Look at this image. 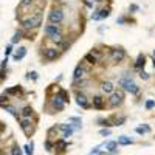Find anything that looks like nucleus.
<instances>
[{"mask_svg": "<svg viewBox=\"0 0 155 155\" xmlns=\"http://www.w3.org/2000/svg\"><path fill=\"white\" fill-rule=\"evenodd\" d=\"M118 85L124 90V92L130 93V95H138V93H140V87H138V84L134 81V78H132L130 74H127V73L123 74V76L119 78Z\"/></svg>", "mask_w": 155, "mask_h": 155, "instance_id": "f257e3e1", "label": "nucleus"}, {"mask_svg": "<svg viewBox=\"0 0 155 155\" xmlns=\"http://www.w3.org/2000/svg\"><path fill=\"white\" fill-rule=\"evenodd\" d=\"M42 17H44V14L40 13V11H37L34 16H28V17L22 19V20H20L22 28H23V30L37 28V26H40V23H42Z\"/></svg>", "mask_w": 155, "mask_h": 155, "instance_id": "f03ea898", "label": "nucleus"}, {"mask_svg": "<svg viewBox=\"0 0 155 155\" xmlns=\"http://www.w3.org/2000/svg\"><path fill=\"white\" fill-rule=\"evenodd\" d=\"M65 20V13H64L62 8H59V6H54V8L50 9V13H48V23H62V22Z\"/></svg>", "mask_w": 155, "mask_h": 155, "instance_id": "7ed1b4c3", "label": "nucleus"}, {"mask_svg": "<svg viewBox=\"0 0 155 155\" xmlns=\"http://www.w3.org/2000/svg\"><path fill=\"white\" fill-rule=\"evenodd\" d=\"M124 98H126V93H124L123 89L118 90V92L115 90V92L110 95V98H109V107L116 109L118 105H121V104L124 103Z\"/></svg>", "mask_w": 155, "mask_h": 155, "instance_id": "20e7f679", "label": "nucleus"}, {"mask_svg": "<svg viewBox=\"0 0 155 155\" xmlns=\"http://www.w3.org/2000/svg\"><path fill=\"white\" fill-rule=\"evenodd\" d=\"M44 33L48 36V39L53 36H56V34H64V28H62V25H59V23H47L44 26Z\"/></svg>", "mask_w": 155, "mask_h": 155, "instance_id": "39448f33", "label": "nucleus"}, {"mask_svg": "<svg viewBox=\"0 0 155 155\" xmlns=\"http://www.w3.org/2000/svg\"><path fill=\"white\" fill-rule=\"evenodd\" d=\"M89 71H90V68L87 67V64H84V62L78 64L76 68H74V71H73V81H79V79H84V78L87 76V74H89Z\"/></svg>", "mask_w": 155, "mask_h": 155, "instance_id": "423d86ee", "label": "nucleus"}, {"mask_svg": "<svg viewBox=\"0 0 155 155\" xmlns=\"http://www.w3.org/2000/svg\"><path fill=\"white\" fill-rule=\"evenodd\" d=\"M126 59V50L124 48H112L110 50V60L113 64H121Z\"/></svg>", "mask_w": 155, "mask_h": 155, "instance_id": "0eeeda50", "label": "nucleus"}, {"mask_svg": "<svg viewBox=\"0 0 155 155\" xmlns=\"http://www.w3.org/2000/svg\"><path fill=\"white\" fill-rule=\"evenodd\" d=\"M74 99H76V104L79 105V107H82V109H90V107H92V104H90L89 96H87L84 92H79V90H76V95H74Z\"/></svg>", "mask_w": 155, "mask_h": 155, "instance_id": "6e6552de", "label": "nucleus"}, {"mask_svg": "<svg viewBox=\"0 0 155 155\" xmlns=\"http://www.w3.org/2000/svg\"><path fill=\"white\" fill-rule=\"evenodd\" d=\"M60 56V51L58 50L56 47H47L44 50V59L48 60V62H51V60H56Z\"/></svg>", "mask_w": 155, "mask_h": 155, "instance_id": "1a4fd4ad", "label": "nucleus"}, {"mask_svg": "<svg viewBox=\"0 0 155 155\" xmlns=\"http://www.w3.org/2000/svg\"><path fill=\"white\" fill-rule=\"evenodd\" d=\"M50 105H51V110L53 112H62L64 107H65V103H64L58 95H54L50 99Z\"/></svg>", "mask_w": 155, "mask_h": 155, "instance_id": "9d476101", "label": "nucleus"}, {"mask_svg": "<svg viewBox=\"0 0 155 155\" xmlns=\"http://www.w3.org/2000/svg\"><path fill=\"white\" fill-rule=\"evenodd\" d=\"M90 104H92L93 109H96V110H103V109H105V99L104 96L101 95H95L90 99Z\"/></svg>", "mask_w": 155, "mask_h": 155, "instance_id": "9b49d317", "label": "nucleus"}, {"mask_svg": "<svg viewBox=\"0 0 155 155\" xmlns=\"http://www.w3.org/2000/svg\"><path fill=\"white\" fill-rule=\"evenodd\" d=\"M20 129L25 132V135H31L33 134V124H31V119L30 118H22L20 119Z\"/></svg>", "mask_w": 155, "mask_h": 155, "instance_id": "f8f14e48", "label": "nucleus"}, {"mask_svg": "<svg viewBox=\"0 0 155 155\" xmlns=\"http://www.w3.org/2000/svg\"><path fill=\"white\" fill-rule=\"evenodd\" d=\"M101 92H103L104 95H112V93L115 92V84H113L112 81H103L101 82Z\"/></svg>", "mask_w": 155, "mask_h": 155, "instance_id": "ddd939ff", "label": "nucleus"}, {"mask_svg": "<svg viewBox=\"0 0 155 155\" xmlns=\"http://www.w3.org/2000/svg\"><path fill=\"white\" fill-rule=\"evenodd\" d=\"M82 62H84V64H87V65H90V67H95V65H98L99 59H98V56H95L92 51H90V53H87V54L84 56Z\"/></svg>", "mask_w": 155, "mask_h": 155, "instance_id": "4468645a", "label": "nucleus"}, {"mask_svg": "<svg viewBox=\"0 0 155 155\" xmlns=\"http://www.w3.org/2000/svg\"><path fill=\"white\" fill-rule=\"evenodd\" d=\"M58 129L62 130V138H68L73 135V127H71V124H59V126H56Z\"/></svg>", "mask_w": 155, "mask_h": 155, "instance_id": "2eb2a0df", "label": "nucleus"}, {"mask_svg": "<svg viewBox=\"0 0 155 155\" xmlns=\"http://www.w3.org/2000/svg\"><path fill=\"white\" fill-rule=\"evenodd\" d=\"M90 84H92V81L90 79H79V81H73V87L76 90H84V89H87Z\"/></svg>", "mask_w": 155, "mask_h": 155, "instance_id": "dca6fc26", "label": "nucleus"}, {"mask_svg": "<svg viewBox=\"0 0 155 155\" xmlns=\"http://www.w3.org/2000/svg\"><path fill=\"white\" fill-rule=\"evenodd\" d=\"M134 67H135V70H144V67H146V56L144 54H140L137 60H135V64H134Z\"/></svg>", "mask_w": 155, "mask_h": 155, "instance_id": "f3484780", "label": "nucleus"}, {"mask_svg": "<svg viewBox=\"0 0 155 155\" xmlns=\"http://www.w3.org/2000/svg\"><path fill=\"white\" fill-rule=\"evenodd\" d=\"M25 56H26V48H25V47H20V48H19V50L13 54V59H14V60H22Z\"/></svg>", "mask_w": 155, "mask_h": 155, "instance_id": "a211bd4d", "label": "nucleus"}, {"mask_svg": "<svg viewBox=\"0 0 155 155\" xmlns=\"http://www.w3.org/2000/svg\"><path fill=\"white\" fill-rule=\"evenodd\" d=\"M33 113H34L33 107H31V105H26V107H23L20 110V116H22V118H31Z\"/></svg>", "mask_w": 155, "mask_h": 155, "instance_id": "6ab92c4d", "label": "nucleus"}, {"mask_svg": "<svg viewBox=\"0 0 155 155\" xmlns=\"http://www.w3.org/2000/svg\"><path fill=\"white\" fill-rule=\"evenodd\" d=\"M67 147H68V143H67L64 138L62 140H56V141H54V149H59V150H62V152H64Z\"/></svg>", "mask_w": 155, "mask_h": 155, "instance_id": "aec40b11", "label": "nucleus"}, {"mask_svg": "<svg viewBox=\"0 0 155 155\" xmlns=\"http://www.w3.org/2000/svg\"><path fill=\"white\" fill-rule=\"evenodd\" d=\"M60 99L64 101V103H70V95H68V92L67 90H64V89H59L58 90V93H56Z\"/></svg>", "mask_w": 155, "mask_h": 155, "instance_id": "412c9836", "label": "nucleus"}, {"mask_svg": "<svg viewBox=\"0 0 155 155\" xmlns=\"http://www.w3.org/2000/svg\"><path fill=\"white\" fill-rule=\"evenodd\" d=\"M116 147H118V143L116 141H107L105 143V149L110 154H116Z\"/></svg>", "mask_w": 155, "mask_h": 155, "instance_id": "4be33fe9", "label": "nucleus"}, {"mask_svg": "<svg viewBox=\"0 0 155 155\" xmlns=\"http://www.w3.org/2000/svg\"><path fill=\"white\" fill-rule=\"evenodd\" d=\"M116 143H118L119 146H129L134 141H132L129 137H126V135H121V137H118V141H116Z\"/></svg>", "mask_w": 155, "mask_h": 155, "instance_id": "5701e85b", "label": "nucleus"}, {"mask_svg": "<svg viewBox=\"0 0 155 155\" xmlns=\"http://www.w3.org/2000/svg\"><path fill=\"white\" fill-rule=\"evenodd\" d=\"M110 6H107V8H98V13H99V20L101 19H107L109 16H110Z\"/></svg>", "mask_w": 155, "mask_h": 155, "instance_id": "b1692460", "label": "nucleus"}, {"mask_svg": "<svg viewBox=\"0 0 155 155\" xmlns=\"http://www.w3.org/2000/svg\"><path fill=\"white\" fill-rule=\"evenodd\" d=\"M98 123H99V126H103V127H109L110 129L112 126H115L113 124V121L110 118H103V119H98Z\"/></svg>", "mask_w": 155, "mask_h": 155, "instance_id": "393cba45", "label": "nucleus"}, {"mask_svg": "<svg viewBox=\"0 0 155 155\" xmlns=\"http://www.w3.org/2000/svg\"><path fill=\"white\" fill-rule=\"evenodd\" d=\"M135 132H137L138 135H144V134H149L150 132V126H147V124H144V126H140L135 129Z\"/></svg>", "mask_w": 155, "mask_h": 155, "instance_id": "a878e982", "label": "nucleus"}, {"mask_svg": "<svg viewBox=\"0 0 155 155\" xmlns=\"http://www.w3.org/2000/svg\"><path fill=\"white\" fill-rule=\"evenodd\" d=\"M33 147H34V143H30V144H25L23 146V150H25V154L26 155H34V150H33Z\"/></svg>", "mask_w": 155, "mask_h": 155, "instance_id": "bb28decb", "label": "nucleus"}, {"mask_svg": "<svg viewBox=\"0 0 155 155\" xmlns=\"http://www.w3.org/2000/svg\"><path fill=\"white\" fill-rule=\"evenodd\" d=\"M19 92H20V85H14L13 87V89H8V90H6V92H5V95H17V93Z\"/></svg>", "mask_w": 155, "mask_h": 155, "instance_id": "cd10ccee", "label": "nucleus"}, {"mask_svg": "<svg viewBox=\"0 0 155 155\" xmlns=\"http://www.w3.org/2000/svg\"><path fill=\"white\" fill-rule=\"evenodd\" d=\"M44 146H45V150H47V152H51L53 147H54V143H53L50 138H47V140H45V143H44Z\"/></svg>", "mask_w": 155, "mask_h": 155, "instance_id": "c85d7f7f", "label": "nucleus"}, {"mask_svg": "<svg viewBox=\"0 0 155 155\" xmlns=\"http://www.w3.org/2000/svg\"><path fill=\"white\" fill-rule=\"evenodd\" d=\"M22 37H23V31H16V33H14V36H13V39H11V42H13V44H17L19 40L22 39Z\"/></svg>", "mask_w": 155, "mask_h": 155, "instance_id": "c756f323", "label": "nucleus"}, {"mask_svg": "<svg viewBox=\"0 0 155 155\" xmlns=\"http://www.w3.org/2000/svg\"><path fill=\"white\" fill-rule=\"evenodd\" d=\"M3 109H5L6 112H9L11 115L17 116V109L16 107H13V105H9V104H5V105H3Z\"/></svg>", "mask_w": 155, "mask_h": 155, "instance_id": "7c9ffc66", "label": "nucleus"}, {"mask_svg": "<svg viewBox=\"0 0 155 155\" xmlns=\"http://www.w3.org/2000/svg\"><path fill=\"white\" fill-rule=\"evenodd\" d=\"M144 107H146V110H152V109L155 107V101L154 99H147L146 104H144Z\"/></svg>", "mask_w": 155, "mask_h": 155, "instance_id": "2f4dec72", "label": "nucleus"}, {"mask_svg": "<svg viewBox=\"0 0 155 155\" xmlns=\"http://www.w3.org/2000/svg\"><path fill=\"white\" fill-rule=\"evenodd\" d=\"M140 78L144 79V81H149V79H150V74L147 73V71H144V70H140Z\"/></svg>", "mask_w": 155, "mask_h": 155, "instance_id": "473e14b6", "label": "nucleus"}, {"mask_svg": "<svg viewBox=\"0 0 155 155\" xmlns=\"http://www.w3.org/2000/svg\"><path fill=\"white\" fill-rule=\"evenodd\" d=\"M110 134H112V130L109 129V127H104V129L99 130V135H101V137H109Z\"/></svg>", "mask_w": 155, "mask_h": 155, "instance_id": "72a5a7b5", "label": "nucleus"}, {"mask_svg": "<svg viewBox=\"0 0 155 155\" xmlns=\"http://www.w3.org/2000/svg\"><path fill=\"white\" fill-rule=\"evenodd\" d=\"M34 3V0H22L20 2V8H26V6H31Z\"/></svg>", "mask_w": 155, "mask_h": 155, "instance_id": "f704fd0d", "label": "nucleus"}, {"mask_svg": "<svg viewBox=\"0 0 155 155\" xmlns=\"http://www.w3.org/2000/svg\"><path fill=\"white\" fill-rule=\"evenodd\" d=\"M11 155H22V149L19 146H14L13 149H11Z\"/></svg>", "mask_w": 155, "mask_h": 155, "instance_id": "c9c22d12", "label": "nucleus"}, {"mask_svg": "<svg viewBox=\"0 0 155 155\" xmlns=\"http://www.w3.org/2000/svg\"><path fill=\"white\" fill-rule=\"evenodd\" d=\"M37 78H39V76H37L36 71H30V73L26 74V79H33V81H37Z\"/></svg>", "mask_w": 155, "mask_h": 155, "instance_id": "e433bc0d", "label": "nucleus"}, {"mask_svg": "<svg viewBox=\"0 0 155 155\" xmlns=\"http://www.w3.org/2000/svg\"><path fill=\"white\" fill-rule=\"evenodd\" d=\"M68 121H71V123H76V124H79V126L82 124V119H81V118H78V116H70Z\"/></svg>", "mask_w": 155, "mask_h": 155, "instance_id": "4c0bfd02", "label": "nucleus"}, {"mask_svg": "<svg viewBox=\"0 0 155 155\" xmlns=\"http://www.w3.org/2000/svg\"><path fill=\"white\" fill-rule=\"evenodd\" d=\"M126 22H127V19L124 17V16H121V17H118V19H116V23H118V25H124Z\"/></svg>", "mask_w": 155, "mask_h": 155, "instance_id": "58836bf2", "label": "nucleus"}, {"mask_svg": "<svg viewBox=\"0 0 155 155\" xmlns=\"http://www.w3.org/2000/svg\"><path fill=\"white\" fill-rule=\"evenodd\" d=\"M6 103H8V95H3V96H0V105H5Z\"/></svg>", "mask_w": 155, "mask_h": 155, "instance_id": "ea45409f", "label": "nucleus"}, {"mask_svg": "<svg viewBox=\"0 0 155 155\" xmlns=\"http://www.w3.org/2000/svg\"><path fill=\"white\" fill-rule=\"evenodd\" d=\"M11 53H13V45H8V47L5 48V56L8 58V56L11 54Z\"/></svg>", "mask_w": 155, "mask_h": 155, "instance_id": "a19ab883", "label": "nucleus"}, {"mask_svg": "<svg viewBox=\"0 0 155 155\" xmlns=\"http://www.w3.org/2000/svg\"><path fill=\"white\" fill-rule=\"evenodd\" d=\"M92 19L93 20H99V13H98V8L93 11V14H92Z\"/></svg>", "mask_w": 155, "mask_h": 155, "instance_id": "79ce46f5", "label": "nucleus"}, {"mask_svg": "<svg viewBox=\"0 0 155 155\" xmlns=\"http://www.w3.org/2000/svg\"><path fill=\"white\" fill-rule=\"evenodd\" d=\"M138 9H140L138 5H130V6H129V11H130V13H137Z\"/></svg>", "mask_w": 155, "mask_h": 155, "instance_id": "37998d69", "label": "nucleus"}, {"mask_svg": "<svg viewBox=\"0 0 155 155\" xmlns=\"http://www.w3.org/2000/svg\"><path fill=\"white\" fill-rule=\"evenodd\" d=\"M99 150H101V146H96V147H93V149H92V152H90V154H92V155H98V154H99Z\"/></svg>", "mask_w": 155, "mask_h": 155, "instance_id": "c03bdc74", "label": "nucleus"}, {"mask_svg": "<svg viewBox=\"0 0 155 155\" xmlns=\"http://www.w3.org/2000/svg\"><path fill=\"white\" fill-rule=\"evenodd\" d=\"M85 5H87V6H89V8H92V6H93V3H92V2H90V0H85Z\"/></svg>", "mask_w": 155, "mask_h": 155, "instance_id": "a18cd8bd", "label": "nucleus"}, {"mask_svg": "<svg viewBox=\"0 0 155 155\" xmlns=\"http://www.w3.org/2000/svg\"><path fill=\"white\" fill-rule=\"evenodd\" d=\"M152 62H154V68H155V58H154V60H152Z\"/></svg>", "mask_w": 155, "mask_h": 155, "instance_id": "49530a36", "label": "nucleus"}, {"mask_svg": "<svg viewBox=\"0 0 155 155\" xmlns=\"http://www.w3.org/2000/svg\"><path fill=\"white\" fill-rule=\"evenodd\" d=\"M95 2H104V0H95Z\"/></svg>", "mask_w": 155, "mask_h": 155, "instance_id": "de8ad7c7", "label": "nucleus"}, {"mask_svg": "<svg viewBox=\"0 0 155 155\" xmlns=\"http://www.w3.org/2000/svg\"><path fill=\"white\" fill-rule=\"evenodd\" d=\"M154 58H155V51H154Z\"/></svg>", "mask_w": 155, "mask_h": 155, "instance_id": "09e8293b", "label": "nucleus"}, {"mask_svg": "<svg viewBox=\"0 0 155 155\" xmlns=\"http://www.w3.org/2000/svg\"><path fill=\"white\" fill-rule=\"evenodd\" d=\"M90 155H92V154H90Z\"/></svg>", "mask_w": 155, "mask_h": 155, "instance_id": "8fccbe9b", "label": "nucleus"}]
</instances>
